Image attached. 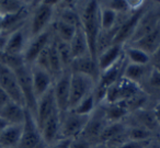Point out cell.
<instances>
[{"mask_svg": "<svg viewBox=\"0 0 160 148\" xmlns=\"http://www.w3.org/2000/svg\"><path fill=\"white\" fill-rule=\"evenodd\" d=\"M25 110L24 106L10 101L3 109L0 110V116L8 122L9 124H23L25 120Z\"/></svg>", "mask_w": 160, "mask_h": 148, "instance_id": "obj_20", "label": "cell"}, {"mask_svg": "<svg viewBox=\"0 0 160 148\" xmlns=\"http://www.w3.org/2000/svg\"><path fill=\"white\" fill-rule=\"evenodd\" d=\"M51 43V32L46 30L43 33L31 38L23 52V60L28 66H33L36 58Z\"/></svg>", "mask_w": 160, "mask_h": 148, "instance_id": "obj_9", "label": "cell"}, {"mask_svg": "<svg viewBox=\"0 0 160 148\" xmlns=\"http://www.w3.org/2000/svg\"><path fill=\"white\" fill-rule=\"evenodd\" d=\"M18 148H48L43 140L35 117L28 110H25V120Z\"/></svg>", "mask_w": 160, "mask_h": 148, "instance_id": "obj_4", "label": "cell"}, {"mask_svg": "<svg viewBox=\"0 0 160 148\" xmlns=\"http://www.w3.org/2000/svg\"><path fill=\"white\" fill-rule=\"evenodd\" d=\"M55 40V44L56 47H57V52L59 54V58H60V62H62V65L64 67V70L66 69H69L71 66V63H72L73 58L72 55H71V49H70V45L69 43L64 42V41H60V40Z\"/></svg>", "mask_w": 160, "mask_h": 148, "instance_id": "obj_30", "label": "cell"}, {"mask_svg": "<svg viewBox=\"0 0 160 148\" xmlns=\"http://www.w3.org/2000/svg\"><path fill=\"white\" fill-rule=\"evenodd\" d=\"M10 101H11V99L9 98V95H8L2 89L0 88V110L5 108Z\"/></svg>", "mask_w": 160, "mask_h": 148, "instance_id": "obj_40", "label": "cell"}, {"mask_svg": "<svg viewBox=\"0 0 160 148\" xmlns=\"http://www.w3.org/2000/svg\"><path fill=\"white\" fill-rule=\"evenodd\" d=\"M23 124H10L0 133V148H16L20 143Z\"/></svg>", "mask_w": 160, "mask_h": 148, "instance_id": "obj_19", "label": "cell"}, {"mask_svg": "<svg viewBox=\"0 0 160 148\" xmlns=\"http://www.w3.org/2000/svg\"><path fill=\"white\" fill-rule=\"evenodd\" d=\"M150 84L155 88H160V71L158 69H152L149 77Z\"/></svg>", "mask_w": 160, "mask_h": 148, "instance_id": "obj_38", "label": "cell"}, {"mask_svg": "<svg viewBox=\"0 0 160 148\" xmlns=\"http://www.w3.org/2000/svg\"><path fill=\"white\" fill-rule=\"evenodd\" d=\"M56 3L57 1H42L38 5L30 24L31 38H34L47 30V27L53 18L54 8Z\"/></svg>", "mask_w": 160, "mask_h": 148, "instance_id": "obj_6", "label": "cell"}, {"mask_svg": "<svg viewBox=\"0 0 160 148\" xmlns=\"http://www.w3.org/2000/svg\"><path fill=\"white\" fill-rule=\"evenodd\" d=\"M57 110L55 98H54L53 88L49 91H47L43 97H41L38 100V106H36V114L35 121L38 123V126L41 130V127L43 124L46 122V120Z\"/></svg>", "mask_w": 160, "mask_h": 148, "instance_id": "obj_13", "label": "cell"}, {"mask_svg": "<svg viewBox=\"0 0 160 148\" xmlns=\"http://www.w3.org/2000/svg\"><path fill=\"white\" fill-rule=\"evenodd\" d=\"M70 69H66L56 79L53 86V93L55 98L57 110L60 115H64L69 111V97H70Z\"/></svg>", "mask_w": 160, "mask_h": 148, "instance_id": "obj_8", "label": "cell"}, {"mask_svg": "<svg viewBox=\"0 0 160 148\" xmlns=\"http://www.w3.org/2000/svg\"><path fill=\"white\" fill-rule=\"evenodd\" d=\"M0 88L9 95L11 101L25 108L24 98L19 86L16 74L2 63H0Z\"/></svg>", "mask_w": 160, "mask_h": 148, "instance_id": "obj_7", "label": "cell"}, {"mask_svg": "<svg viewBox=\"0 0 160 148\" xmlns=\"http://www.w3.org/2000/svg\"><path fill=\"white\" fill-rule=\"evenodd\" d=\"M69 69H70L71 73H77L88 76L96 82H98L99 78H100V70H99L97 60L91 58L90 55L73 59Z\"/></svg>", "mask_w": 160, "mask_h": 148, "instance_id": "obj_15", "label": "cell"}, {"mask_svg": "<svg viewBox=\"0 0 160 148\" xmlns=\"http://www.w3.org/2000/svg\"><path fill=\"white\" fill-rule=\"evenodd\" d=\"M107 7L111 8V9L114 10L118 14V12L128 11V7H127L126 1H110V3L107 5Z\"/></svg>", "mask_w": 160, "mask_h": 148, "instance_id": "obj_36", "label": "cell"}, {"mask_svg": "<svg viewBox=\"0 0 160 148\" xmlns=\"http://www.w3.org/2000/svg\"><path fill=\"white\" fill-rule=\"evenodd\" d=\"M125 57L128 59V63L135 65H140V66H146L150 62V55L145 53L144 51L137 48L135 46H127L125 48Z\"/></svg>", "mask_w": 160, "mask_h": 148, "instance_id": "obj_25", "label": "cell"}, {"mask_svg": "<svg viewBox=\"0 0 160 148\" xmlns=\"http://www.w3.org/2000/svg\"><path fill=\"white\" fill-rule=\"evenodd\" d=\"M93 148H108L105 145H103V144H99V145H97L96 147H93Z\"/></svg>", "mask_w": 160, "mask_h": 148, "instance_id": "obj_46", "label": "cell"}, {"mask_svg": "<svg viewBox=\"0 0 160 148\" xmlns=\"http://www.w3.org/2000/svg\"><path fill=\"white\" fill-rule=\"evenodd\" d=\"M96 105L97 101L96 98H94V93L92 92L89 95H87L82 101L71 111H73L75 113L80 115H91L94 112V110H96Z\"/></svg>", "mask_w": 160, "mask_h": 148, "instance_id": "obj_32", "label": "cell"}, {"mask_svg": "<svg viewBox=\"0 0 160 148\" xmlns=\"http://www.w3.org/2000/svg\"><path fill=\"white\" fill-rule=\"evenodd\" d=\"M16 148H18V147H16Z\"/></svg>", "mask_w": 160, "mask_h": 148, "instance_id": "obj_48", "label": "cell"}, {"mask_svg": "<svg viewBox=\"0 0 160 148\" xmlns=\"http://www.w3.org/2000/svg\"><path fill=\"white\" fill-rule=\"evenodd\" d=\"M108 124L109 123H108L107 120H105L103 110L100 115H97L96 113L93 112L91 114V117H90L85 130H83V133L81 134V136L85 137L86 139H88V140L91 141V143H93L94 140L99 141L100 135L102 134L103 130H104Z\"/></svg>", "mask_w": 160, "mask_h": 148, "instance_id": "obj_17", "label": "cell"}, {"mask_svg": "<svg viewBox=\"0 0 160 148\" xmlns=\"http://www.w3.org/2000/svg\"><path fill=\"white\" fill-rule=\"evenodd\" d=\"M135 119L138 122V125L142 126V127L146 128V130H150V132H155L158 127H160L159 124L156 121V117L153 115V113L151 111L147 110H136L135 112Z\"/></svg>", "mask_w": 160, "mask_h": 148, "instance_id": "obj_24", "label": "cell"}, {"mask_svg": "<svg viewBox=\"0 0 160 148\" xmlns=\"http://www.w3.org/2000/svg\"><path fill=\"white\" fill-rule=\"evenodd\" d=\"M58 20L62 21L65 23L72 25L75 28H79L81 25V20H80V14L73 9L72 7H66L60 13V18Z\"/></svg>", "mask_w": 160, "mask_h": 148, "instance_id": "obj_34", "label": "cell"}, {"mask_svg": "<svg viewBox=\"0 0 160 148\" xmlns=\"http://www.w3.org/2000/svg\"><path fill=\"white\" fill-rule=\"evenodd\" d=\"M127 3V7H128V10H132L133 12L137 11V10H140L142 9V7H144L145 3L142 1V0H128V1H126Z\"/></svg>", "mask_w": 160, "mask_h": 148, "instance_id": "obj_39", "label": "cell"}, {"mask_svg": "<svg viewBox=\"0 0 160 148\" xmlns=\"http://www.w3.org/2000/svg\"><path fill=\"white\" fill-rule=\"evenodd\" d=\"M31 71L34 94L36 97V100H38L47 91L53 88V77L46 70L36 66H31Z\"/></svg>", "mask_w": 160, "mask_h": 148, "instance_id": "obj_14", "label": "cell"}, {"mask_svg": "<svg viewBox=\"0 0 160 148\" xmlns=\"http://www.w3.org/2000/svg\"><path fill=\"white\" fill-rule=\"evenodd\" d=\"M76 30H77V28L72 27L68 23L62 22L60 20H57L55 23L56 36H57L58 40L64 41V42L70 43V41L72 40L73 35L76 33Z\"/></svg>", "mask_w": 160, "mask_h": 148, "instance_id": "obj_31", "label": "cell"}, {"mask_svg": "<svg viewBox=\"0 0 160 148\" xmlns=\"http://www.w3.org/2000/svg\"><path fill=\"white\" fill-rule=\"evenodd\" d=\"M155 55H156V57H157V59L160 62V47H159V49H158V51L156 52V54H155Z\"/></svg>", "mask_w": 160, "mask_h": 148, "instance_id": "obj_45", "label": "cell"}, {"mask_svg": "<svg viewBox=\"0 0 160 148\" xmlns=\"http://www.w3.org/2000/svg\"><path fill=\"white\" fill-rule=\"evenodd\" d=\"M123 56H124L123 55V45L118 44L112 45L104 52H102L97 58V64H98L100 74L116 64Z\"/></svg>", "mask_w": 160, "mask_h": 148, "instance_id": "obj_18", "label": "cell"}, {"mask_svg": "<svg viewBox=\"0 0 160 148\" xmlns=\"http://www.w3.org/2000/svg\"><path fill=\"white\" fill-rule=\"evenodd\" d=\"M69 148H93L92 147V143L86 139L85 137L79 136L77 138H73L70 140L69 144Z\"/></svg>", "mask_w": 160, "mask_h": 148, "instance_id": "obj_35", "label": "cell"}, {"mask_svg": "<svg viewBox=\"0 0 160 148\" xmlns=\"http://www.w3.org/2000/svg\"><path fill=\"white\" fill-rule=\"evenodd\" d=\"M12 70L16 74L19 86H20V89L22 91V94L25 102V109L28 111H30V113L35 117L38 100H36V97L34 94V90H33L31 67L28 66L24 63V64L20 65V66L12 69Z\"/></svg>", "mask_w": 160, "mask_h": 148, "instance_id": "obj_2", "label": "cell"}, {"mask_svg": "<svg viewBox=\"0 0 160 148\" xmlns=\"http://www.w3.org/2000/svg\"><path fill=\"white\" fill-rule=\"evenodd\" d=\"M60 126H62V115L58 112V110H56L41 127V134L47 147H51L59 139H62Z\"/></svg>", "mask_w": 160, "mask_h": 148, "instance_id": "obj_11", "label": "cell"}, {"mask_svg": "<svg viewBox=\"0 0 160 148\" xmlns=\"http://www.w3.org/2000/svg\"><path fill=\"white\" fill-rule=\"evenodd\" d=\"M160 25V16L156 11L152 10H148V11L144 12L142 18L139 19L136 29L134 31V34L129 42L134 43L136 41L140 40L142 38L146 36L147 34L151 33L153 30H156Z\"/></svg>", "mask_w": 160, "mask_h": 148, "instance_id": "obj_10", "label": "cell"}, {"mask_svg": "<svg viewBox=\"0 0 160 148\" xmlns=\"http://www.w3.org/2000/svg\"><path fill=\"white\" fill-rule=\"evenodd\" d=\"M157 145H158V147L160 148V135L157 137Z\"/></svg>", "mask_w": 160, "mask_h": 148, "instance_id": "obj_47", "label": "cell"}, {"mask_svg": "<svg viewBox=\"0 0 160 148\" xmlns=\"http://www.w3.org/2000/svg\"><path fill=\"white\" fill-rule=\"evenodd\" d=\"M145 75H146V66L128 63V65H125L122 77L138 84V82L145 77Z\"/></svg>", "mask_w": 160, "mask_h": 148, "instance_id": "obj_29", "label": "cell"}, {"mask_svg": "<svg viewBox=\"0 0 160 148\" xmlns=\"http://www.w3.org/2000/svg\"><path fill=\"white\" fill-rule=\"evenodd\" d=\"M104 116L108 123H118L128 113V111L121 103L107 104V108L103 109Z\"/></svg>", "mask_w": 160, "mask_h": 148, "instance_id": "obj_27", "label": "cell"}, {"mask_svg": "<svg viewBox=\"0 0 160 148\" xmlns=\"http://www.w3.org/2000/svg\"><path fill=\"white\" fill-rule=\"evenodd\" d=\"M8 125H10V124L8 123V122L6 121V120H3L2 117L0 116V133L2 132V130H5V128L7 127Z\"/></svg>", "mask_w": 160, "mask_h": 148, "instance_id": "obj_43", "label": "cell"}, {"mask_svg": "<svg viewBox=\"0 0 160 148\" xmlns=\"http://www.w3.org/2000/svg\"><path fill=\"white\" fill-rule=\"evenodd\" d=\"M70 140L71 139H59L57 143H55L48 148H69Z\"/></svg>", "mask_w": 160, "mask_h": 148, "instance_id": "obj_41", "label": "cell"}, {"mask_svg": "<svg viewBox=\"0 0 160 148\" xmlns=\"http://www.w3.org/2000/svg\"><path fill=\"white\" fill-rule=\"evenodd\" d=\"M48 59L52 77H56V79H57L64 73V67H62V62H60L59 54H58L57 47H56L55 44V40H52L48 45Z\"/></svg>", "mask_w": 160, "mask_h": 148, "instance_id": "obj_23", "label": "cell"}, {"mask_svg": "<svg viewBox=\"0 0 160 148\" xmlns=\"http://www.w3.org/2000/svg\"><path fill=\"white\" fill-rule=\"evenodd\" d=\"M69 45H70L71 55H72L73 59L90 55L87 38H86V35H85V33H83L81 25H80L79 28H77L75 35H73L72 40L70 41Z\"/></svg>", "mask_w": 160, "mask_h": 148, "instance_id": "obj_22", "label": "cell"}, {"mask_svg": "<svg viewBox=\"0 0 160 148\" xmlns=\"http://www.w3.org/2000/svg\"><path fill=\"white\" fill-rule=\"evenodd\" d=\"M144 12L145 11L142 9L137 10V11L133 12V14L126 21L121 23L120 27H118V32L115 34V38L113 40V45L114 44L123 45L124 43L128 42L131 40L134 34V31L136 29V25H137L139 19L142 18V16L144 14Z\"/></svg>", "mask_w": 160, "mask_h": 148, "instance_id": "obj_16", "label": "cell"}, {"mask_svg": "<svg viewBox=\"0 0 160 148\" xmlns=\"http://www.w3.org/2000/svg\"><path fill=\"white\" fill-rule=\"evenodd\" d=\"M151 141H152V139H150V140H144V141L128 140L124 145L121 146L120 148H147Z\"/></svg>", "mask_w": 160, "mask_h": 148, "instance_id": "obj_37", "label": "cell"}, {"mask_svg": "<svg viewBox=\"0 0 160 148\" xmlns=\"http://www.w3.org/2000/svg\"><path fill=\"white\" fill-rule=\"evenodd\" d=\"M128 140H136V141H144L150 140L152 137V132L142 127L139 125H133L126 130Z\"/></svg>", "mask_w": 160, "mask_h": 148, "instance_id": "obj_33", "label": "cell"}, {"mask_svg": "<svg viewBox=\"0 0 160 148\" xmlns=\"http://www.w3.org/2000/svg\"><path fill=\"white\" fill-rule=\"evenodd\" d=\"M131 45L142 49L148 55H155L156 52L160 47V25L156 30H153L151 33L147 34L146 36L136 41V42L132 43Z\"/></svg>", "mask_w": 160, "mask_h": 148, "instance_id": "obj_21", "label": "cell"}, {"mask_svg": "<svg viewBox=\"0 0 160 148\" xmlns=\"http://www.w3.org/2000/svg\"><path fill=\"white\" fill-rule=\"evenodd\" d=\"M152 113H153V115H155V117H156V121H157V123L159 124V126H160V102L155 105Z\"/></svg>", "mask_w": 160, "mask_h": 148, "instance_id": "obj_42", "label": "cell"}, {"mask_svg": "<svg viewBox=\"0 0 160 148\" xmlns=\"http://www.w3.org/2000/svg\"><path fill=\"white\" fill-rule=\"evenodd\" d=\"M91 115H80L73 111H68L62 116L60 138L73 139L81 136Z\"/></svg>", "mask_w": 160, "mask_h": 148, "instance_id": "obj_5", "label": "cell"}, {"mask_svg": "<svg viewBox=\"0 0 160 148\" xmlns=\"http://www.w3.org/2000/svg\"><path fill=\"white\" fill-rule=\"evenodd\" d=\"M1 33H2V16L0 14V38H1Z\"/></svg>", "mask_w": 160, "mask_h": 148, "instance_id": "obj_44", "label": "cell"}, {"mask_svg": "<svg viewBox=\"0 0 160 148\" xmlns=\"http://www.w3.org/2000/svg\"><path fill=\"white\" fill-rule=\"evenodd\" d=\"M127 130L126 126L123 125L121 122L118 123H109L105 128L103 130L102 134L100 135V138H99V144H103L105 145L107 143H109L111 139H113L114 137H116L118 135L125 133Z\"/></svg>", "mask_w": 160, "mask_h": 148, "instance_id": "obj_28", "label": "cell"}, {"mask_svg": "<svg viewBox=\"0 0 160 148\" xmlns=\"http://www.w3.org/2000/svg\"><path fill=\"white\" fill-rule=\"evenodd\" d=\"M81 28L86 35L89 46V54L97 60V40L101 31L100 27V5L97 1H89L80 14Z\"/></svg>", "mask_w": 160, "mask_h": 148, "instance_id": "obj_1", "label": "cell"}, {"mask_svg": "<svg viewBox=\"0 0 160 148\" xmlns=\"http://www.w3.org/2000/svg\"><path fill=\"white\" fill-rule=\"evenodd\" d=\"M118 14L111 8L100 6V27L101 30H112L118 25Z\"/></svg>", "mask_w": 160, "mask_h": 148, "instance_id": "obj_26", "label": "cell"}, {"mask_svg": "<svg viewBox=\"0 0 160 148\" xmlns=\"http://www.w3.org/2000/svg\"><path fill=\"white\" fill-rule=\"evenodd\" d=\"M94 84H96V81L88 76L77 73H71L69 111L73 110L87 95L93 92Z\"/></svg>", "mask_w": 160, "mask_h": 148, "instance_id": "obj_3", "label": "cell"}, {"mask_svg": "<svg viewBox=\"0 0 160 148\" xmlns=\"http://www.w3.org/2000/svg\"><path fill=\"white\" fill-rule=\"evenodd\" d=\"M27 35L23 29H16L8 35L1 51L6 55H22L27 47Z\"/></svg>", "mask_w": 160, "mask_h": 148, "instance_id": "obj_12", "label": "cell"}]
</instances>
